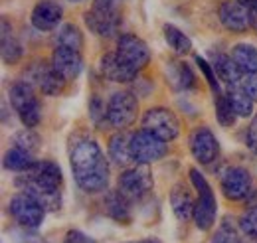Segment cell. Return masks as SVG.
<instances>
[{
    "instance_id": "cell-1",
    "label": "cell",
    "mask_w": 257,
    "mask_h": 243,
    "mask_svg": "<svg viewBox=\"0 0 257 243\" xmlns=\"http://www.w3.org/2000/svg\"><path fill=\"white\" fill-rule=\"evenodd\" d=\"M69 166L75 184L85 194L105 192L109 186V162L93 139H79L71 145Z\"/></svg>"
},
{
    "instance_id": "cell-2",
    "label": "cell",
    "mask_w": 257,
    "mask_h": 243,
    "mask_svg": "<svg viewBox=\"0 0 257 243\" xmlns=\"http://www.w3.org/2000/svg\"><path fill=\"white\" fill-rule=\"evenodd\" d=\"M83 20L99 38H113L123 22L121 0H93L91 8L83 14Z\"/></svg>"
},
{
    "instance_id": "cell-3",
    "label": "cell",
    "mask_w": 257,
    "mask_h": 243,
    "mask_svg": "<svg viewBox=\"0 0 257 243\" xmlns=\"http://www.w3.org/2000/svg\"><path fill=\"white\" fill-rule=\"evenodd\" d=\"M62 168L52 160H34V164L20 172L16 178V186L20 192L24 190H60L62 188Z\"/></svg>"
},
{
    "instance_id": "cell-4",
    "label": "cell",
    "mask_w": 257,
    "mask_h": 243,
    "mask_svg": "<svg viewBox=\"0 0 257 243\" xmlns=\"http://www.w3.org/2000/svg\"><path fill=\"white\" fill-rule=\"evenodd\" d=\"M190 180H192L194 188L198 190V200H196L192 219L200 231H208L216 223V215H218L216 196H214L208 180L204 178V174L198 168H190Z\"/></svg>"
},
{
    "instance_id": "cell-5",
    "label": "cell",
    "mask_w": 257,
    "mask_h": 243,
    "mask_svg": "<svg viewBox=\"0 0 257 243\" xmlns=\"http://www.w3.org/2000/svg\"><path fill=\"white\" fill-rule=\"evenodd\" d=\"M8 97H10V103H12L14 111L18 113L20 121L24 123V127L34 129V127L40 125V121H42V105H40V101L34 93L32 85H28L24 79L16 81V83H12Z\"/></svg>"
},
{
    "instance_id": "cell-6",
    "label": "cell",
    "mask_w": 257,
    "mask_h": 243,
    "mask_svg": "<svg viewBox=\"0 0 257 243\" xmlns=\"http://www.w3.org/2000/svg\"><path fill=\"white\" fill-rule=\"evenodd\" d=\"M24 81L28 85H32L34 89L44 93V95H60L64 91L65 83H67V79L64 75L52 63H48L44 60L34 61L26 67Z\"/></svg>"
},
{
    "instance_id": "cell-7",
    "label": "cell",
    "mask_w": 257,
    "mask_h": 243,
    "mask_svg": "<svg viewBox=\"0 0 257 243\" xmlns=\"http://www.w3.org/2000/svg\"><path fill=\"white\" fill-rule=\"evenodd\" d=\"M153 186H155V180L149 170V164H137L133 168L123 170L117 180V190L131 202L145 200L153 192Z\"/></svg>"
},
{
    "instance_id": "cell-8",
    "label": "cell",
    "mask_w": 257,
    "mask_h": 243,
    "mask_svg": "<svg viewBox=\"0 0 257 243\" xmlns=\"http://www.w3.org/2000/svg\"><path fill=\"white\" fill-rule=\"evenodd\" d=\"M137 111H139V101L133 93H113L109 103H107V125L117 129V131H125L127 127H131L135 123Z\"/></svg>"
},
{
    "instance_id": "cell-9",
    "label": "cell",
    "mask_w": 257,
    "mask_h": 243,
    "mask_svg": "<svg viewBox=\"0 0 257 243\" xmlns=\"http://www.w3.org/2000/svg\"><path fill=\"white\" fill-rule=\"evenodd\" d=\"M8 213L12 215V219H14L18 225H22V227H26V229H36V227H40L42 221H44L46 208H44L38 200H34L30 194L20 192V194H16V196L8 202Z\"/></svg>"
},
{
    "instance_id": "cell-10",
    "label": "cell",
    "mask_w": 257,
    "mask_h": 243,
    "mask_svg": "<svg viewBox=\"0 0 257 243\" xmlns=\"http://www.w3.org/2000/svg\"><path fill=\"white\" fill-rule=\"evenodd\" d=\"M166 152H168L166 143L145 129L137 131L131 137V156H133V162L137 164H153L161 160Z\"/></svg>"
},
{
    "instance_id": "cell-11",
    "label": "cell",
    "mask_w": 257,
    "mask_h": 243,
    "mask_svg": "<svg viewBox=\"0 0 257 243\" xmlns=\"http://www.w3.org/2000/svg\"><path fill=\"white\" fill-rule=\"evenodd\" d=\"M143 129L149 131L151 135L159 137L164 143L174 141L180 135V123L176 119V115L170 109H164V107L149 109L143 115Z\"/></svg>"
},
{
    "instance_id": "cell-12",
    "label": "cell",
    "mask_w": 257,
    "mask_h": 243,
    "mask_svg": "<svg viewBox=\"0 0 257 243\" xmlns=\"http://www.w3.org/2000/svg\"><path fill=\"white\" fill-rule=\"evenodd\" d=\"M115 52L137 71L145 69L151 61V50H149L147 42L135 34H121L117 38V50Z\"/></svg>"
},
{
    "instance_id": "cell-13",
    "label": "cell",
    "mask_w": 257,
    "mask_h": 243,
    "mask_svg": "<svg viewBox=\"0 0 257 243\" xmlns=\"http://www.w3.org/2000/svg\"><path fill=\"white\" fill-rule=\"evenodd\" d=\"M220 188L227 200H233V202L247 200L253 188V180H251V174L243 166H229L222 174Z\"/></svg>"
},
{
    "instance_id": "cell-14",
    "label": "cell",
    "mask_w": 257,
    "mask_h": 243,
    "mask_svg": "<svg viewBox=\"0 0 257 243\" xmlns=\"http://www.w3.org/2000/svg\"><path fill=\"white\" fill-rule=\"evenodd\" d=\"M190 152L200 164H212L220 154V143L208 127H196L188 139Z\"/></svg>"
},
{
    "instance_id": "cell-15",
    "label": "cell",
    "mask_w": 257,
    "mask_h": 243,
    "mask_svg": "<svg viewBox=\"0 0 257 243\" xmlns=\"http://www.w3.org/2000/svg\"><path fill=\"white\" fill-rule=\"evenodd\" d=\"M99 69H101L103 77L113 81V83H131L137 79V73H139L117 52H109V54L101 56Z\"/></svg>"
},
{
    "instance_id": "cell-16",
    "label": "cell",
    "mask_w": 257,
    "mask_h": 243,
    "mask_svg": "<svg viewBox=\"0 0 257 243\" xmlns=\"http://www.w3.org/2000/svg\"><path fill=\"white\" fill-rule=\"evenodd\" d=\"M218 16L225 30L233 32V34H243L249 28V10L237 0L222 2L218 8Z\"/></svg>"
},
{
    "instance_id": "cell-17",
    "label": "cell",
    "mask_w": 257,
    "mask_h": 243,
    "mask_svg": "<svg viewBox=\"0 0 257 243\" xmlns=\"http://www.w3.org/2000/svg\"><path fill=\"white\" fill-rule=\"evenodd\" d=\"M62 16H64V10L58 2L54 0H40L32 10V16H30V22L36 30L40 32H50L54 28H58V24L62 22Z\"/></svg>"
},
{
    "instance_id": "cell-18",
    "label": "cell",
    "mask_w": 257,
    "mask_h": 243,
    "mask_svg": "<svg viewBox=\"0 0 257 243\" xmlns=\"http://www.w3.org/2000/svg\"><path fill=\"white\" fill-rule=\"evenodd\" d=\"M52 65L64 75L67 81H73L83 69L81 52L65 48V46H56L54 54H52Z\"/></svg>"
},
{
    "instance_id": "cell-19",
    "label": "cell",
    "mask_w": 257,
    "mask_h": 243,
    "mask_svg": "<svg viewBox=\"0 0 257 243\" xmlns=\"http://www.w3.org/2000/svg\"><path fill=\"white\" fill-rule=\"evenodd\" d=\"M164 75H166L168 85L174 91H188V89H192L194 83H196L194 71L190 69V65L184 63V61H178V60L166 61Z\"/></svg>"
},
{
    "instance_id": "cell-20",
    "label": "cell",
    "mask_w": 257,
    "mask_h": 243,
    "mask_svg": "<svg viewBox=\"0 0 257 243\" xmlns=\"http://www.w3.org/2000/svg\"><path fill=\"white\" fill-rule=\"evenodd\" d=\"M103 208H105V213H107L111 219H115L117 223L128 225L131 219H133V213H131V200L125 198L119 190H111V192L105 194Z\"/></svg>"
},
{
    "instance_id": "cell-21",
    "label": "cell",
    "mask_w": 257,
    "mask_h": 243,
    "mask_svg": "<svg viewBox=\"0 0 257 243\" xmlns=\"http://www.w3.org/2000/svg\"><path fill=\"white\" fill-rule=\"evenodd\" d=\"M170 208L176 215V219L182 223H186L188 219L194 217L196 202L192 200V194L188 192V188L184 184H176L170 190Z\"/></svg>"
},
{
    "instance_id": "cell-22",
    "label": "cell",
    "mask_w": 257,
    "mask_h": 243,
    "mask_svg": "<svg viewBox=\"0 0 257 243\" xmlns=\"http://www.w3.org/2000/svg\"><path fill=\"white\" fill-rule=\"evenodd\" d=\"M212 65H214V71H216V75L220 77V81L227 83L229 87L241 83L243 73L237 69V65H235V61L231 60V56H225V54H212Z\"/></svg>"
},
{
    "instance_id": "cell-23",
    "label": "cell",
    "mask_w": 257,
    "mask_h": 243,
    "mask_svg": "<svg viewBox=\"0 0 257 243\" xmlns=\"http://www.w3.org/2000/svg\"><path fill=\"white\" fill-rule=\"evenodd\" d=\"M131 137L125 131H119L115 133L111 139H109V158L119 164V166H128L133 162V156H131Z\"/></svg>"
},
{
    "instance_id": "cell-24",
    "label": "cell",
    "mask_w": 257,
    "mask_h": 243,
    "mask_svg": "<svg viewBox=\"0 0 257 243\" xmlns=\"http://www.w3.org/2000/svg\"><path fill=\"white\" fill-rule=\"evenodd\" d=\"M231 60L243 75L257 73V48L251 44H237L231 48Z\"/></svg>"
},
{
    "instance_id": "cell-25",
    "label": "cell",
    "mask_w": 257,
    "mask_h": 243,
    "mask_svg": "<svg viewBox=\"0 0 257 243\" xmlns=\"http://www.w3.org/2000/svg\"><path fill=\"white\" fill-rule=\"evenodd\" d=\"M22 58V44L12 34V26L2 18V60L6 65H14Z\"/></svg>"
},
{
    "instance_id": "cell-26",
    "label": "cell",
    "mask_w": 257,
    "mask_h": 243,
    "mask_svg": "<svg viewBox=\"0 0 257 243\" xmlns=\"http://www.w3.org/2000/svg\"><path fill=\"white\" fill-rule=\"evenodd\" d=\"M162 34H164V40H166L168 48H170L174 54L186 56V54L192 52V42H190V38L182 30H178L176 26L164 24V26H162Z\"/></svg>"
},
{
    "instance_id": "cell-27",
    "label": "cell",
    "mask_w": 257,
    "mask_h": 243,
    "mask_svg": "<svg viewBox=\"0 0 257 243\" xmlns=\"http://www.w3.org/2000/svg\"><path fill=\"white\" fill-rule=\"evenodd\" d=\"M225 95H227V99H229L233 111L237 113V117H249V115L253 113V103H255V101L245 93V89H243L241 85L229 87V91L225 93Z\"/></svg>"
},
{
    "instance_id": "cell-28",
    "label": "cell",
    "mask_w": 257,
    "mask_h": 243,
    "mask_svg": "<svg viewBox=\"0 0 257 243\" xmlns=\"http://www.w3.org/2000/svg\"><path fill=\"white\" fill-rule=\"evenodd\" d=\"M54 42H56V46H65V48L81 52V48H83V34H81V30L75 24H64V26L58 28L56 36H54Z\"/></svg>"
},
{
    "instance_id": "cell-29",
    "label": "cell",
    "mask_w": 257,
    "mask_h": 243,
    "mask_svg": "<svg viewBox=\"0 0 257 243\" xmlns=\"http://www.w3.org/2000/svg\"><path fill=\"white\" fill-rule=\"evenodd\" d=\"M34 164V154L12 147L10 151L4 154V168L12 170V172H26Z\"/></svg>"
},
{
    "instance_id": "cell-30",
    "label": "cell",
    "mask_w": 257,
    "mask_h": 243,
    "mask_svg": "<svg viewBox=\"0 0 257 243\" xmlns=\"http://www.w3.org/2000/svg\"><path fill=\"white\" fill-rule=\"evenodd\" d=\"M40 145H42V139L34 133L32 129H22V131H18L14 137H12V147H16V149H22V151L30 152V154H36L38 149H40Z\"/></svg>"
},
{
    "instance_id": "cell-31",
    "label": "cell",
    "mask_w": 257,
    "mask_h": 243,
    "mask_svg": "<svg viewBox=\"0 0 257 243\" xmlns=\"http://www.w3.org/2000/svg\"><path fill=\"white\" fill-rule=\"evenodd\" d=\"M216 117H218V123L222 127H233L235 125V119H237V113L233 111L227 95L222 93L216 97Z\"/></svg>"
},
{
    "instance_id": "cell-32",
    "label": "cell",
    "mask_w": 257,
    "mask_h": 243,
    "mask_svg": "<svg viewBox=\"0 0 257 243\" xmlns=\"http://www.w3.org/2000/svg\"><path fill=\"white\" fill-rule=\"evenodd\" d=\"M212 243H241V237L237 233V227L233 225V221L229 223V217H225L220 223V227L216 229Z\"/></svg>"
},
{
    "instance_id": "cell-33",
    "label": "cell",
    "mask_w": 257,
    "mask_h": 243,
    "mask_svg": "<svg viewBox=\"0 0 257 243\" xmlns=\"http://www.w3.org/2000/svg\"><path fill=\"white\" fill-rule=\"evenodd\" d=\"M237 227L243 235L257 239V206H247V210L241 213Z\"/></svg>"
},
{
    "instance_id": "cell-34",
    "label": "cell",
    "mask_w": 257,
    "mask_h": 243,
    "mask_svg": "<svg viewBox=\"0 0 257 243\" xmlns=\"http://www.w3.org/2000/svg\"><path fill=\"white\" fill-rule=\"evenodd\" d=\"M194 60H196V63H198L200 71L204 73V77H206V81H208V85H210L212 93H214V97L222 95V89H220V77L216 75V71H214V65H210L208 61L204 60V58H200V56H196Z\"/></svg>"
},
{
    "instance_id": "cell-35",
    "label": "cell",
    "mask_w": 257,
    "mask_h": 243,
    "mask_svg": "<svg viewBox=\"0 0 257 243\" xmlns=\"http://www.w3.org/2000/svg\"><path fill=\"white\" fill-rule=\"evenodd\" d=\"M87 109H89L91 121L95 123L97 127H101L103 123H107V105L103 103V99H101L99 95H91Z\"/></svg>"
},
{
    "instance_id": "cell-36",
    "label": "cell",
    "mask_w": 257,
    "mask_h": 243,
    "mask_svg": "<svg viewBox=\"0 0 257 243\" xmlns=\"http://www.w3.org/2000/svg\"><path fill=\"white\" fill-rule=\"evenodd\" d=\"M243 89H245V93L253 99L257 103V73H251V75H243L241 77V83H239Z\"/></svg>"
},
{
    "instance_id": "cell-37",
    "label": "cell",
    "mask_w": 257,
    "mask_h": 243,
    "mask_svg": "<svg viewBox=\"0 0 257 243\" xmlns=\"http://www.w3.org/2000/svg\"><path fill=\"white\" fill-rule=\"evenodd\" d=\"M245 145L251 152L257 154V115L253 117L251 125L247 127V133H245Z\"/></svg>"
},
{
    "instance_id": "cell-38",
    "label": "cell",
    "mask_w": 257,
    "mask_h": 243,
    "mask_svg": "<svg viewBox=\"0 0 257 243\" xmlns=\"http://www.w3.org/2000/svg\"><path fill=\"white\" fill-rule=\"evenodd\" d=\"M64 243H95V239H91L89 235H85V233L79 231V229H69V231L65 233Z\"/></svg>"
},
{
    "instance_id": "cell-39",
    "label": "cell",
    "mask_w": 257,
    "mask_h": 243,
    "mask_svg": "<svg viewBox=\"0 0 257 243\" xmlns=\"http://www.w3.org/2000/svg\"><path fill=\"white\" fill-rule=\"evenodd\" d=\"M249 28L257 32V10H249Z\"/></svg>"
},
{
    "instance_id": "cell-40",
    "label": "cell",
    "mask_w": 257,
    "mask_h": 243,
    "mask_svg": "<svg viewBox=\"0 0 257 243\" xmlns=\"http://www.w3.org/2000/svg\"><path fill=\"white\" fill-rule=\"evenodd\" d=\"M239 4H243L247 10H257V0H237Z\"/></svg>"
},
{
    "instance_id": "cell-41",
    "label": "cell",
    "mask_w": 257,
    "mask_h": 243,
    "mask_svg": "<svg viewBox=\"0 0 257 243\" xmlns=\"http://www.w3.org/2000/svg\"><path fill=\"white\" fill-rule=\"evenodd\" d=\"M247 206H257V192H251L247 198Z\"/></svg>"
},
{
    "instance_id": "cell-42",
    "label": "cell",
    "mask_w": 257,
    "mask_h": 243,
    "mask_svg": "<svg viewBox=\"0 0 257 243\" xmlns=\"http://www.w3.org/2000/svg\"><path fill=\"white\" fill-rule=\"evenodd\" d=\"M241 243H257V239H253V237H247V235H245V237L241 239Z\"/></svg>"
},
{
    "instance_id": "cell-43",
    "label": "cell",
    "mask_w": 257,
    "mask_h": 243,
    "mask_svg": "<svg viewBox=\"0 0 257 243\" xmlns=\"http://www.w3.org/2000/svg\"><path fill=\"white\" fill-rule=\"evenodd\" d=\"M139 243H161L159 239H143V241H139Z\"/></svg>"
},
{
    "instance_id": "cell-44",
    "label": "cell",
    "mask_w": 257,
    "mask_h": 243,
    "mask_svg": "<svg viewBox=\"0 0 257 243\" xmlns=\"http://www.w3.org/2000/svg\"><path fill=\"white\" fill-rule=\"evenodd\" d=\"M69 2H83V0H69Z\"/></svg>"
}]
</instances>
